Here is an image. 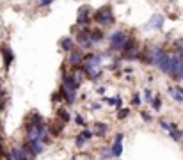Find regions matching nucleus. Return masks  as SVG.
<instances>
[{"instance_id": "obj_32", "label": "nucleus", "mask_w": 183, "mask_h": 160, "mask_svg": "<svg viewBox=\"0 0 183 160\" xmlns=\"http://www.w3.org/2000/svg\"><path fill=\"white\" fill-rule=\"evenodd\" d=\"M141 117H142V119L146 121V123H149V121L153 119V117H151V114H149V112H146V110H141Z\"/></svg>"}, {"instance_id": "obj_25", "label": "nucleus", "mask_w": 183, "mask_h": 160, "mask_svg": "<svg viewBox=\"0 0 183 160\" xmlns=\"http://www.w3.org/2000/svg\"><path fill=\"white\" fill-rule=\"evenodd\" d=\"M0 158L2 160H11V153H9V148H5L2 142H0Z\"/></svg>"}, {"instance_id": "obj_2", "label": "nucleus", "mask_w": 183, "mask_h": 160, "mask_svg": "<svg viewBox=\"0 0 183 160\" xmlns=\"http://www.w3.org/2000/svg\"><path fill=\"white\" fill-rule=\"evenodd\" d=\"M102 53H84V61L80 64L82 73L89 80L96 82L102 78Z\"/></svg>"}, {"instance_id": "obj_9", "label": "nucleus", "mask_w": 183, "mask_h": 160, "mask_svg": "<svg viewBox=\"0 0 183 160\" xmlns=\"http://www.w3.org/2000/svg\"><path fill=\"white\" fill-rule=\"evenodd\" d=\"M123 140H124V133L123 132H117L116 135H114V140H112L110 144V151H112V158H119L123 155Z\"/></svg>"}, {"instance_id": "obj_20", "label": "nucleus", "mask_w": 183, "mask_h": 160, "mask_svg": "<svg viewBox=\"0 0 183 160\" xmlns=\"http://www.w3.org/2000/svg\"><path fill=\"white\" fill-rule=\"evenodd\" d=\"M105 39V32L100 29V27H96V29H91V41L96 44V43H102Z\"/></svg>"}, {"instance_id": "obj_16", "label": "nucleus", "mask_w": 183, "mask_h": 160, "mask_svg": "<svg viewBox=\"0 0 183 160\" xmlns=\"http://www.w3.org/2000/svg\"><path fill=\"white\" fill-rule=\"evenodd\" d=\"M109 130H110V126L107 125V123H103V121H96L94 123V135L96 137H105L107 133H109Z\"/></svg>"}, {"instance_id": "obj_17", "label": "nucleus", "mask_w": 183, "mask_h": 160, "mask_svg": "<svg viewBox=\"0 0 183 160\" xmlns=\"http://www.w3.org/2000/svg\"><path fill=\"white\" fill-rule=\"evenodd\" d=\"M163 25V16L162 14H155V16H151L149 18V21H148V29H153V30H160Z\"/></svg>"}, {"instance_id": "obj_29", "label": "nucleus", "mask_w": 183, "mask_h": 160, "mask_svg": "<svg viewBox=\"0 0 183 160\" xmlns=\"http://www.w3.org/2000/svg\"><path fill=\"white\" fill-rule=\"evenodd\" d=\"M80 135H82V137H84V139H85V140H91V139L94 137V133H92L91 130H87V128H82Z\"/></svg>"}, {"instance_id": "obj_33", "label": "nucleus", "mask_w": 183, "mask_h": 160, "mask_svg": "<svg viewBox=\"0 0 183 160\" xmlns=\"http://www.w3.org/2000/svg\"><path fill=\"white\" fill-rule=\"evenodd\" d=\"M144 100H146V101H151V100H153L151 89H144Z\"/></svg>"}, {"instance_id": "obj_27", "label": "nucleus", "mask_w": 183, "mask_h": 160, "mask_svg": "<svg viewBox=\"0 0 183 160\" xmlns=\"http://www.w3.org/2000/svg\"><path fill=\"white\" fill-rule=\"evenodd\" d=\"M133 107H139V105H142V96L139 94V93H133L132 94V101H130Z\"/></svg>"}, {"instance_id": "obj_19", "label": "nucleus", "mask_w": 183, "mask_h": 160, "mask_svg": "<svg viewBox=\"0 0 183 160\" xmlns=\"http://www.w3.org/2000/svg\"><path fill=\"white\" fill-rule=\"evenodd\" d=\"M59 46H61V50L62 52H71V50H75V39L73 37H62L61 41H59Z\"/></svg>"}, {"instance_id": "obj_38", "label": "nucleus", "mask_w": 183, "mask_h": 160, "mask_svg": "<svg viewBox=\"0 0 183 160\" xmlns=\"http://www.w3.org/2000/svg\"><path fill=\"white\" fill-rule=\"evenodd\" d=\"M174 89H176V91H178V93L183 96V87H181V85H178V87H174Z\"/></svg>"}, {"instance_id": "obj_13", "label": "nucleus", "mask_w": 183, "mask_h": 160, "mask_svg": "<svg viewBox=\"0 0 183 160\" xmlns=\"http://www.w3.org/2000/svg\"><path fill=\"white\" fill-rule=\"evenodd\" d=\"M64 128H66V125L64 123H61V121H53V123H50V125H46V130H48V135L50 137H61L62 133H64Z\"/></svg>"}, {"instance_id": "obj_7", "label": "nucleus", "mask_w": 183, "mask_h": 160, "mask_svg": "<svg viewBox=\"0 0 183 160\" xmlns=\"http://www.w3.org/2000/svg\"><path fill=\"white\" fill-rule=\"evenodd\" d=\"M158 125H160V128H162L163 132H167V135L173 139L174 142H181L183 132L176 126L174 123H169V121H165V119H158Z\"/></svg>"}, {"instance_id": "obj_36", "label": "nucleus", "mask_w": 183, "mask_h": 160, "mask_svg": "<svg viewBox=\"0 0 183 160\" xmlns=\"http://www.w3.org/2000/svg\"><path fill=\"white\" fill-rule=\"evenodd\" d=\"M96 93H98L100 96H103L105 94V87H96Z\"/></svg>"}, {"instance_id": "obj_18", "label": "nucleus", "mask_w": 183, "mask_h": 160, "mask_svg": "<svg viewBox=\"0 0 183 160\" xmlns=\"http://www.w3.org/2000/svg\"><path fill=\"white\" fill-rule=\"evenodd\" d=\"M9 153H11V160H30L23 153L21 146H13V148H9Z\"/></svg>"}, {"instance_id": "obj_35", "label": "nucleus", "mask_w": 183, "mask_h": 160, "mask_svg": "<svg viewBox=\"0 0 183 160\" xmlns=\"http://www.w3.org/2000/svg\"><path fill=\"white\" fill-rule=\"evenodd\" d=\"M102 108V103L100 101H94V103H91V110H100Z\"/></svg>"}, {"instance_id": "obj_30", "label": "nucleus", "mask_w": 183, "mask_h": 160, "mask_svg": "<svg viewBox=\"0 0 183 160\" xmlns=\"http://www.w3.org/2000/svg\"><path fill=\"white\" fill-rule=\"evenodd\" d=\"M84 144H85V139H84L80 133H78V135L75 137V146H77L78 149H82V148H84Z\"/></svg>"}, {"instance_id": "obj_14", "label": "nucleus", "mask_w": 183, "mask_h": 160, "mask_svg": "<svg viewBox=\"0 0 183 160\" xmlns=\"http://www.w3.org/2000/svg\"><path fill=\"white\" fill-rule=\"evenodd\" d=\"M0 52H2V57H4V68L9 69L13 61H14V53H13L9 44H2V46H0Z\"/></svg>"}, {"instance_id": "obj_28", "label": "nucleus", "mask_w": 183, "mask_h": 160, "mask_svg": "<svg viewBox=\"0 0 183 160\" xmlns=\"http://www.w3.org/2000/svg\"><path fill=\"white\" fill-rule=\"evenodd\" d=\"M73 121L78 125V126H82V128H85V117L82 116V114H77V116L73 117Z\"/></svg>"}, {"instance_id": "obj_37", "label": "nucleus", "mask_w": 183, "mask_h": 160, "mask_svg": "<svg viewBox=\"0 0 183 160\" xmlns=\"http://www.w3.org/2000/svg\"><path fill=\"white\" fill-rule=\"evenodd\" d=\"M2 139H4V126H2V123H0V142H2Z\"/></svg>"}, {"instance_id": "obj_10", "label": "nucleus", "mask_w": 183, "mask_h": 160, "mask_svg": "<svg viewBox=\"0 0 183 160\" xmlns=\"http://www.w3.org/2000/svg\"><path fill=\"white\" fill-rule=\"evenodd\" d=\"M91 21H92L91 7L89 5H82L78 9V14H77V27H87Z\"/></svg>"}, {"instance_id": "obj_24", "label": "nucleus", "mask_w": 183, "mask_h": 160, "mask_svg": "<svg viewBox=\"0 0 183 160\" xmlns=\"http://www.w3.org/2000/svg\"><path fill=\"white\" fill-rule=\"evenodd\" d=\"M149 103H151V108L155 112H158V110L162 108V100H160V96H153V100Z\"/></svg>"}, {"instance_id": "obj_21", "label": "nucleus", "mask_w": 183, "mask_h": 160, "mask_svg": "<svg viewBox=\"0 0 183 160\" xmlns=\"http://www.w3.org/2000/svg\"><path fill=\"white\" fill-rule=\"evenodd\" d=\"M174 53L180 57V61L183 62V37L176 39V43H174Z\"/></svg>"}, {"instance_id": "obj_31", "label": "nucleus", "mask_w": 183, "mask_h": 160, "mask_svg": "<svg viewBox=\"0 0 183 160\" xmlns=\"http://www.w3.org/2000/svg\"><path fill=\"white\" fill-rule=\"evenodd\" d=\"M38 2V7H48L53 4V0H36Z\"/></svg>"}, {"instance_id": "obj_3", "label": "nucleus", "mask_w": 183, "mask_h": 160, "mask_svg": "<svg viewBox=\"0 0 183 160\" xmlns=\"http://www.w3.org/2000/svg\"><path fill=\"white\" fill-rule=\"evenodd\" d=\"M128 39H130V34L126 30H114L110 36H109V50H110L112 53L114 52L121 53Z\"/></svg>"}, {"instance_id": "obj_12", "label": "nucleus", "mask_w": 183, "mask_h": 160, "mask_svg": "<svg viewBox=\"0 0 183 160\" xmlns=\"http://www.w3.org/2000/svg\"><path fill=\"white\" fill-rule=\"evenodd\" d=\"M59 94H61V100L66 103V107L73 105V103L77 101V91H73V89H66L64 85H61Z\"/></svg>"}, {"instance_id": "obj_34", "label": "nucleus", "mask_w": 183, "mask_h": 160, "mask_svg": "<svg viewBox=\"0 0 183 160\" xmlns=\"http://www.w3.org/2000/svg\"><path fill=\"white\" fill-rule=\"evenodd\" d=\"M2 101H7V93H5L4 87H0V103H2Z\"/></svg>"}, {"instance_id": "obj_6", "label": "nucleus", "mask_w": 183, "mask_h": 160, "mask_svg": "<svg viewBox=\"0 0 183 160\" xmlns=\"http://www.w3.org/2000/svg\"><path fill=\"white\" fill-rule=\"evenodd\" d=\"M21 149H23V153H25L29 158L34 160L38 155H41V153H43L45 144H43L41 140H25V142L21 144Z\"/></svg>"}, {"instance_id": "obj_1", "label": "nucleus", "mask_w": 183, "mask_h": 160, "mask_svg": "<svg viewBox=\"0 0 183 160\" xmlns=\"http://www.w3.org/2000/svg\"><path fill=\"white\" fill-rule=\"evenodd\" d=\"M25 140H41L43 144L50 142L45 117L36 110H32L25 119Z\"/></svg>"}, {"instance_id": "obj_23", "label": "nucleus", "mask_w": 183, "mask_h": 160, "mask_svg": "<svg viewBox=\"0 0 183 160\" xmlns=\"http://www.w3.org/2000/svg\"><path fill=\"white\" fill-rule=\"evenodd\" d=\"M167 93H169V94L173 96V100H174V101H178V103H183V96L180 94V93H178V91H176L174 87H167Z\"/></svg>"}, {"instance_id": "obj_26", "label": "nucleus", "mask_w": 183, "mask_h": 160, "mask_svg": "<svg viewBox=\"0 0 183 160\" xmlns=\"http://www.w3.org/2000/svg\"><path fill=\"white\" fill-rule=\"evenodd\" d=\"M130 116V108H117V119H119V121H124V119H126V117Z\"/></svg>"}, {"instance_id": "obj_5", "label": "nucleus", "mask_w": 183, "mask_h": 160, "mask_svg": "<svg viewBox=\"0 0 183 160\" xmlns=\"http://www.w3.org/2000/svg\"><path fill=\"white\" fill-rule=\"evenodd\" d=\"M77 29H78V32L73 37L75 44L78 48H82V50H92L94 43L91 41V29H87V27H77Z\"/></svg>"}, {"instance_id": "obj_11", "label": "nucleus", "mask_w": 183, "mask_h": 160, "mask_svg": "<svg viewBox=\"0 0 183 160\" xmlns=\"http://www.w3.org/2000/svg\"><path fill=\"white\" fill-rule=\"evenodd\" d=\"M84 61V50L82 48H75L68 53V59H66V64L71 66V68H78Z\"/></svg>"}, {"instance_id": "obj_4", "label": "nucleus", "mask_w": 183, "mask_h": 160, "mask_svg": "<svg viewBox=\"0 0 183 160\" xmlns=\"http://www.w3.org/2000/svg\"><path fill=\"white\" fill-rule=\"evenodd\" d=\"M92 21L100 27H109L114 23V14H112V7L110 5H103L100 9H96L92 12Z\"/></svg>"}, {"instance_id": "obj_15", "label": "nucleus", "mask_w": 183, "mask_h": 160, "mask_svg": "<svg viewBox=\"0 0 183 160\" xmlns=\"http://www.w3.org/2000/svg\"><path fill=\"white\" fill-rule=\"evenodd\" d=\"M55 116H57V121H61L64 125H68V123L73 119L71 114H70V110H68V107H59L57 112H55Z\"/></svg>"}, {"instance_id": "obj_8", "label": "nucleus", "mask_w": 183, "mask_h": 160, "mask_svg": "<svg viewBox=\"0 0 183 160\" xmlns=\"http://www.w3.org/2000/svg\"><path fill=\"white\" fill-rule=\"evenodd\" d=\"M61 80H62V85H64L66 89H73V91H78V89H80V82L75 78V75H73L71 71L66 73L64 68H62V71H61Z\"/></svg>"}, {"instance_id": "obj_22", "label": "nucleus", "mask_w": 183, "mask_h": 160, "mask_svg": "<svg viewBox=\"0 0 183 160\" xmlns=\"http://www.w3.org/2000/svg\"><path fill=\"white\" fill-rule=\"evenodd\" d=\"M100 155H102V158L100 160H110L112 158L110 146H102V148H100Z\"/></svg>"}]
</instances>
